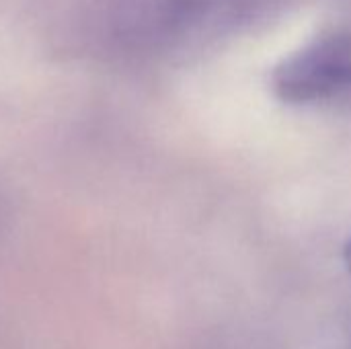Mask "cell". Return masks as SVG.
<instances>
[{
  "label": "cell",
  "instance_id": "cell-1",
  "mask_svg": "<svg viewBox=\"0 0 351 349\" xmlns=\"http://www.w3.org/2000/svg\"><path fill=\"white\" fill-rule=\"evenodd\" d=\"M278 99L304 105L351 88V37H329L284 60L274 72Z\"/></svg>",
  "mask_w": 351,
  "mask_h": 349
},
{
  "label": "cell",
  "instance_id": "cell-2",
  "mask_svg": "<svg viewBox=\"0 0 351 349\" xmlns=\"http://www.w3.org/2000/svg\"><path fill=\"white\" fill-rule=\"evenodd\" d=\"M343 259H346V265H348V272L351 276V239L346 243V249H343Z\"/></svg>",
  "mask_w": 351,
  "mask_h": 349
}]
</instances>
